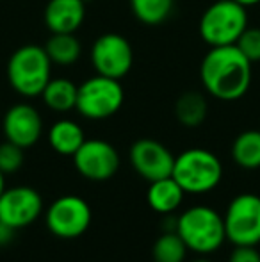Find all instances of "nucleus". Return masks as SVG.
I'll return each mask as SVG.
<instances>
[{
	"instance_id": "nucleus-1",
	"label": "nucleus",
	"mask_w": 260,
	"mask_h": 262,
	"mask_svg": "<svg viewBox=\"0 0 260 262\" xmlns=\"http://www.w3.org/2000/svg\"><path fill=\"white\" fill-rule=\"evenodd\" d=\"M205 91L223 102L239 100L251 84V62L235 45L210 47L200 64Z\"/></svg>"
},
{
	"instance_id": "nucleus-2",
	"label": "nucleus",
	"mask_w": 260,
	"mask_h": 262,
	"mask_svg": "<svg viewBox=\"0 0 260 262\" xmlns=\"http://www.w3.org/2000/svg\"><path fill=\"white\" fill-rule=\"evenodd\" d=\"M50 79H52V61L45 47L23 45L14 50L7 61L9 86L25 98L41 97Z\"/></svg>"
},
{
	"instance_id": "nucleus-3",
	"label": "nucleus",
	"mask_w": 260,
	"mask_h": 262,
	"mask_svg": "<svg viewBox=\"0 0 260 262\" xmlns=\"http://www.w3.org/2000/svg\"><path fill=\"white\" fill-rule=\"evenodd\" d=\"M177 234L191 252L208 255L226 239L223 216L207 205L189 207L177 217Z\"/></svg>"
},
{
	"instance_id": "nucleus-4",
	"label": "nucleus",
	"mask_w": 260,
	"mask_h": 262,
	"mask_svg": "<svg viewBox=\"0 0 260 262\" xmlns=\"http://www.w3.org/2000/svg\"><path fill=\"white\" fill-rule=\"evenodd\" d=\"M248 29L246 7L233 0H218L201 14L198 31L208 47L235 45Z\"/></svg>"
},
{
	"instance_id": "nucleus-5",
	"label": "nucleus",
	"mask_w": 260,
	"mask_h": 262,
	"mask_svg": "<svg viewBox=\"0 0 260 262\" xmlns=\"http://www.w3.org/2000/svg\"><path fill=\"white\" fill-rule=\"evenodd\" d=\"M175 180L185 193L200 194L212 191L223 179L221 161L205 148H189L175 157Z\"/></svg>"
},
{
	"instance_id": "nucleus-6",
	"label": "nucleus",
	"mask_w": 260,
	"mask_h": 262,
	"mask_svg": "<svg viewBox=\"0 0 260 262\" xmlns=\"http://www.w3.org/2000/svg\"><path fill=\"white\" fill-rule=\"evenodd\" d=\"M123 100L125 91L120 80L97 73L79 86L75 109L87 120H107L122 109Z\"/></svg>"
},
{
	"instance_id": "nucleus-7",
	"label": "nucleus",
	"mask_w": 260,
	"mask_h": 262,
	"mask_svg": "<svg viewBox=\"0 0 260 262\" xmlns=\"http://www.w3.org/2000/svg\"><path fill=\"white\" fill-rule=\"evenodd\" d=\"M226 239L233 246L260 245V196L253 193L237 194L223 216Z\"/></svg>"
},
{
	"instance_id": "nucleus-8",
	"label": "nucleus",
	"mask_w": 260,
	"mask_h": 262,
	"mask_svg": "<svg viewBox=\"0 0 260 262\" xmlns=\"http://www.w3.org/2000/svg\"><path fill=\"white\" fill-rule=\"evenodd\" d=\"M91 62L98 75L123 79L134 64V50L127 38L116 32H107L97 38L91 47Z\"/></svg>"
},
{
	"instance_id": "nucleus-9",
	"label": "nucleus",
	"mask_w": 260,
	"mask_h": 262,
	"mask_svg": "<svg viewBox=\"0 0 260 262\" xmlns=\"http://www.w3.org/2000/svg\"><path fill=\"white\" fill-rule=\"evenodd\" d=\"M91 225V207L75 194L61 196L46 209V227L56 237H80Z\"/></svg>"
},
{
	"instance_id": "nucleus-10",
	"label": "nucleus",
	"mask_w": 260,
	"mask_h": 262,
	"mask_svg": "<svg viewBox=\"0 0 260 262\" xmlns=\"http://www.w3.org/2000/svg\"><path fill=\"white\" fill-rule=\"evenodd\" d=\"M77 171L87 180L105 182L120 169V154L104 139H86L73 156Z\"/></svg>"
},
{
	"instance_id": "nucleus-11",
	"label": "nucleus",
	"mask_w": 260,
	"mask_h": 262,
	"mask_svg": "<svg viewBox=\"0 0 260 262\" xmlns=\"http://www.w3.org/2000/svg\"><path fill=\"white\" fill-rule=\"evenodd\" d=\"M41 210V194L29 186L4 189L0 194V220L16 230L34 223Z\"/></svg>"
},
{
	"instance_id": "nucleus-12",
	"label": "nucleus",
	"mask_w": 260,
	"mask_h": 262,
	"mask_svg": "<svg viewBox=\"0 0 260 262\" xmlns=\"http://www.w3.org/2000/svg\"><path fill=\"white\" fill-rule=\"evenodd\" d=\"M130 162L139 177L148 182L168 179L173 173L175 156L155 139L143 138L132 145Z\"/></svg>"
},
{
	"instance_id": "nucleus-13",
	"label": "nucleus",
	"mask_w": 260,
	"mask_h": 262,
	"mask_svg": "<svg viewBox=\"0 0 260 262\" xmlns=\"http://www.w3.org/2000/svg\"><path fill=\"white\" fill-rule=\"evenodd\" d=\"M2 128L6 139L20 148H31L39 141L43 132L41 114L31 104H16L4 114Z\"/></svg>"
},
{
	"instance_id": "nucleus-14",
	"label": "nucleus",
	"mask_w": 260,
	"mask_h": 262,
	"mask_svg": "<svg viewBox=\"0 0 260 262\" xmlns=\"http://www.w3.org/2000/svg\"><path fill=\"white\" fill-rule=\"evenodd\" d=\"M86 18V0H49L43 20L52 34H75Z\"/></svg>"
},
{
	"instance_id": "nucleus-15",
	"label": "nucleus",
	"mask_w": 260,
	"mask_h": 262,
	"mask_svg": "<svg viewBox=\"0 0 260 262\" xmlns=\"http://www.w3.org/2000/svg\"><path fill=\"white\" fill-rule=\"evenodd\" d=\"M184 194L185 191L180 187V184L173 177H168V179L150 182L146 200H148V205L155 212L173 214L184 202Z\"/></svg>"
},
{
	"instance_id": "nucleus-16",
	"label": "nucleus",
	"mask_w": 260,
	"mask_h": 262,
	"mask_svg": "<svg viewBox=\"0 0 260 262\" xmlns=\"http://www.w3.org/2000/svg\"><path fill=\"white\" fill-rule=\"evenodd\" d=\"M86 141L84 130L77 121L73 120H59L50 127L49 143L59 156H75L77 150Z\"/></svg>"
},
{
	"instance_id": "nucleus-17",
	"label": "nucleus",
	"mask_w": 260,
	"mask_h": 262,
	"mask_svg": "<svg viewBox=\"0 0 260 262\" xmlns=\"http://www.w3.org/2000/svg\"><path fill=\"white\" fill-rule=\"evenodd\" d=\"M77 90L79 86L69 79H50L41 93V98L49 109L56 113H68L77 105Z\"/></svg>"
},
{
	"instance_id": "nucleus-18",
	"label": "nucleus",
	"mask_w": 260,
	"mask_h": 262,
	"mask_svg": "<svg viewBox=\"0 0 260 262\" xmlns=\"http://www.w3.org/2000/svg\"><path fill=\"white\" fill-rule=\"evenodd\" d=\"M52 64L72 66L80 59L82 45L75 34H52L45 45Z\"/></svg>"
},
{
	"instance_id": "nucleus-19",
	"label": "nucleus",
	"mask_w": 260,
	"mask_h": 262,
	"mask_svg": "<svg viewBox=\"0 0 260 262\" xmlns=\"http://www.w3.org/2000/svg\"><path fill=\"white\" fill-rule=\"evenodd\" d=\"M232 157L237 166L244 169L260 168V132L244 130L232 145Z\"/></svg>"
},
{
	"instance_id": "nucleus-20",
	"label": "nucleus",
	"mask_w": 260,
	"mask_h": 262,
	"mask_svg": "<svg viewBox=\"0 0 260 262\" xmlns=\"http://www.w3.org/2000/svg\"><path fill=\"white\" fill-rule=\"evenodd\" d=\"M207 100L198 91H187L175 104L177 120L184 127H198V125H201L205 118H207Z\"/></svg>"
},
{
	"instance_id": "nucleus-21",
	"label": "nucleus",
	"mask_w": 260,
	"mask_h": 262,
	"mask_svg": "<svg viewBox=\"0 0 260 262\" xmlns=\"http://www.w3.org/2000/svg\"><path fill=\"white\" fill-rule=\"evenodd\" d=\"M175 0H130L134 16L145 25H160L170 18Z\"/></svg>"
},
{
	"instance_id": "nucleus-22",
	"label": "nucleus",
	"mask_w": 260,
	"mask_h": 262,
	"mask_svg": "<svg viewBox=\"0 0 260 262\" xmlns=\"http://www.w3.org/2000/svg\"><path fill=\"white\" fill-rule=\"evenodd\" d=\"M187 250L189 248L177 232H164L153 243L152 255L155 262H184Z\"/></svg>"
},
{
	"instance_id": "nucleus-23",
	"label": "nucleus",
	"mask_w": 260,
	"mask_h": 262,
	"mask_svg": "<svg viewBox=\"0 0 260 262\" xmlns=\"http://www.w3.org/2000/svg\"><path fill=\"white\" fill-rule=\"evenodd\" d=\"M23 166V148L7 141L0 145V171L4 175L14 173Z\"/></svg>"
},
{
	"instance_id": "nucleus-24",
	"label": "nucleus",
	"mask_w": 260,
	"mask_h": 262,
	"mask_svg": "<svg viewBox=\"0 0 260 262\" xmlns=\"http://www.w3.org/2000/svg\"><path fill=\"white\" fill-rule=\"evenodd\" d=\"M235 47L248 57L251 64L260 62V29L258 27H248L237 39Z\"/></svg>"
},
{
	"instance_id": "nucleus-25",
	"label": "nucleus",
	"mask_w": 260,
	"mask_h": 262,
	"mask_svg": "<svg viewBox=\"0 0 260 262\" xmlns=\"http://www.w3.org/2000/svg\"><path fill=\"white\" fill-rule=\"evenodd\" d=\"M228 262H260L257 246H235L230 253Z\"/></svg>"
},
{
	"instance_id": "nucleus-26",
	"label": "nucleus",
	"mask_w": 260,
	"mask_h": 262,
	"mask_svg": "<svg viewBox=\"0 0 260 262\" xmlns=\"http://www.w3.org/2000/svg\"><path fill=\"white\" fill-rule=\"evenodd\" d=\"M14 232H16V228L9 227V225L4 223V221L0 220V246L9 245V243L14 239Z\"/></svg>"
},
{
	"instance_id": "nucleus-27",
	"label": "nucleus",
	"mask_w": 260,
	"mask_h": 262,
	"mask_svg": "<svg viewBox=\"0 0 260 262\" xmlns=\"http://www.w3.org/2000/svg\"><path fill=\"white\" fill-rule=\"evenodd\" d=\"M233 2H237V4H241L243 7H251V6H257V4H260V0H233Z\"/></svg>"
},
{
	"instance_id": "nucleus-28",
	"label": "nucleus",
	"mask_w": 260,
	"mask_h": 262,
	"mask_svg": "<svg viewBox=\"0 0 260 262\" xmlns=\"http://www.w3.org/2000/svg\"><path fill=\"white\" fill-rule=\"evenodd\" d=\"M4 189H6V182H4V173L0 171V194L4 193Z\"/></svg>"
},
{
	"instance_id": "nucleus-29",
	"label": "nucleus",
	"mask_w": 260,
	"mask_h": 262,
	"mask_svg": "<svg viewBox=\"0 0 260 262\" xmlns=\"http://www.w3.org/2000/svg\"><path fill=\"white\" fill-rule=\"evenodd\" d=\"M193 262H210L208 259H203V257H201V259H196V260H193Z\"/></svg>"
}]
</instances>
